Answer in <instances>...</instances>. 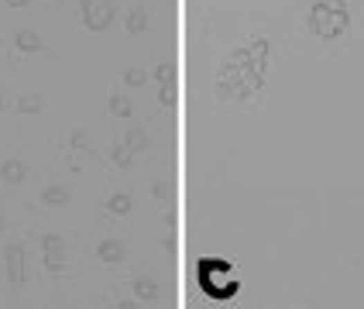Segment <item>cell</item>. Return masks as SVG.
Returning a JSON list of instances; mask_svg holds the SVG:
<instances>
[{
  "label": "cell",
  "mask_w": 364,
  "mask_h": 309,
  "mask_svg": "<svg viewBox=\"0 0 364 309\" xmlns=\"http://www.w3.org/2000/svg\"><path fill=\"white\" fill-rule=\"evenodd\" d=\"M347 28V0H320L309 10V31L320 38H337Z\"/></svg>",
  "instance_id": "cell-1"
},
{
  "label": "cell",
  "mask_w": 364,
  "mask_h": 309,
  "mask_svg": "<svg viewBox=\"0 0 364 309\" xmlns=\"http://www.w3.org/2000/svg\"><path fill=\"white\" fill-rule=\"evenodd\" d=\"M83 21L90 31H103L113 21V0H83Z\"/></svg>",
  "instance_id": "cell-2"
},
{
  "label": "cell",
  "mask_w": 364,
  "mask_h": 309,
  "mask_svg": "<svg viewBox=\"0 0 364 309\" xmlns=\"http://www.w3.org/2000/svg\"><path fill=\"white\" fill-rule=\"evenodd\" d=\"M45 268L62 272L66 268V254H62V237H45Z\"/></svg>",
  "instance_id": "cell-3"
},
{
  "label": "cell",
  "mask_w": 364,
  "mask_h": 309,
  "mask_svg": "<svg viewBox=\"0 0 364 309\" xmlns=\"http://www.w3.org/2000/svg\"><path fill=\"white\" fill-rule=\"evenodd\" d=\"M145 144H148V138H145L141 131H134V134H131V141H127V144H120V148L113 151L117 165H127V162H131V158H134V155H138V151H141Z\"/></svg>",
  "instance_id": "cell-4"
},
{
  "label": "cell",
  "mask_w": 364,
  "mask_h": 309,
  "mask_svg": "<svg viewBox=\"0 0 364 309\" xmlns=\"http://www.w3.org/2000/svg\"><path fill=\"white\" fill-rule=\"evenodd\" d=\"M7 279L14 285L24 279V251H21V244H10L7 247Z\"/></svg>",
  "instance_id": "cell-5"
},
{
  "label": "cell",
  "mask_w": 364,
  "mask_h": 309,
  "mask_svg": "<svg viewBox=\"0 0 364 309\" xmlns=\"http://www.w3.org/2000/svg\"><path fill=\"white\" fill-rule=\"evenodd\" d=\"M0 176H3V182H7V186H17V182H24L28 165H24L21 158H7V162H3V169H0Z\"/></svg>",
  "instance_id": "cell-6"
},
{
  "label": "cell",
  "mask_w": 364,
  "mask_h": 309,
  "mask_svg": "<svg viewBox=\"0 0 364 309\" xmlns=\"http://www.w3.org/2000/svg\"><path fill=\"white\" fill-rule=\"evenodd\" d=\"M127 258V247L120 241H103L100 244V261H110V265H120Z\"/></svg>",
  "instance_id": "cell-7"
},
{
  "label": "cell",
  "mask_w": 364,
  "mask_h": 309,
  "mask_svg": "<svg viewBox=\"0 0 364 309\" xmlns=\"http://www.w3.org/2000/svg\"><path fill=\"white\" fill-rule=\"evenodd\" d=\"M14 45H17L21 52H42V48H45V41H42V35H38V31H17Z\"/></svg>",
  "instance_id": "cell-8"
},
{
  "label": "cell",
  "mask_w": 364,
  "mask_h": 309,
  "mask_svg": "<svg viewBox=\"0 0 364 309\" xmlns=\"http://www.w3.org/2000/svg\"><path fill=\"white\" fill-rule=\"evenodd\" d=\"M69 200H73V193H69L66 186H48V189H45V203L48 206H66Z\"/></svg>",
  "instance_id": "cell-9"
},
{
  "label": "cell",
  "mask_w": 364,
  "mask_h": 309,
  "mask_svg": "<svg viewBox=\"0 0 364 309\" xmlns=\"http://www.w3.org/2000/svg\"><path fill=\"white\" fill-rule=\"evenodd\" d=\"M17 110H21V113H42V110H45V100L35 97V93H28V97L17 100Z\"/></svg>",
  "instance_id": "cell-10"
},
{
  "label": "cell",
  "mask_w": 364,
  "mask_h": 309,
  "mask_svg": "<svg viewBox=\"0 0 364 309\" xmlns=\"http://www.w3.org/2000/svg\"><path fill=\"white\" fill-rule=\"evenodd\" d=\"M134 296H141V299H155V296H158V285H155L152 279H138V282H134Z\"/></svg>",
  "instance_id": "cell-11"
},
{
  "label": "cell",
  "mask_w": 364,
  "mask_h": 309,
  "mask_svg": "<svg viewBox=\"0 0 364 309\" xmlns=\"http://www.w3.org/2000/svg\"><path fill=\"white\" fill-rule=\"evenodd\" d=\"M145 28H148L145 10H131V17H127V31H145Z\"/></svg>",
  "instance_id": "cell-12"
},
{
  "label": "cell",
  "mask_w": 364,
  "mask_h": 309,
  "mask_svg": "<svg viewBox=\"0 0 364 309\" xmlns=\"http://www.w3.org/2000/svg\"><path fill=\"white\" fill-rule=\"evenodd\" d=\"M110 213H117V216H124V213H127V209H131V200H127V196H124V193H120V196H113V200H110Z\"/></svg>",
  "instance_id": "cell-13"
},
{
  "label": "cell",
  "mask_w": 364,
  "mask_h": 309,
  "mask_svg": "<svg viewBox=\"0 0 364 309\" xmlns=\"http://www.w3.org/2000/svg\"><path fill=\"white\" fill-rule=\"evenodd\" d=\"M110 110H113L117 117H127V113H131V103L124 100V97H113V100H110Z\"/></svg>",
  "instance_id": "cell-14"
},
{
  "label": "cell",
  "mask_w": 364,
  "mask_h": 309,
  "mask_svg": "<svg viewBox=\"0 0 364 309\" xmlns=\"http://www.w3.org/2000/svg\"><path fill=\"white\" fill-rule=\"evenodd\" d=\"M158 79H162V83H172V62H162V66H158Z\"/></svg>",
  "instance_id": "cell-15"
},
{
  "label": "cell",
  "mask_w": 364,
  "mask_h": 309,
  "mask_svg": "<svg viewBox=\"0 0 364 309\" xmlns=\"http://www.w3.org/2000/svg\"><path fill=\"white\" fill-rule=\"evenodd\" d=\"M124 79H127L131 86H141V83H145V73H141V69H131V73H127Z\"/></svg>",
  "instance_id": "cell-16"
},
{
  "label": "cell",
  "mask_w": 364,
  "mask_h": 309,
  "mask_svg": "<svg viewBox=\"0 0 364 309\" xmlns=\"http://www.w3.org/2000/svg\"><path fill=\"white\" fill-rule=\"evenodd\" d=\"M162 103H169V106L176 103V86H172V83H165V90H162Z\"/></svg>",
  "instance_id": "cell-17"
},
{
  "label": "cell",
  "mask_w": 364,
  "mask_h": 309,
  "mask_svg": "<svg viewBox=\"0 0 364 309\" xmlns=\"http://www.w3.org/2000/svg\"><path fill=\"white\" fill-rule=\"evenodd\" d=\"M7 3H10V7H24L28 0H7Z\"/></svg>",
  "instance_id": "cell-18"
},
{
  "label": "cell",
  "mask_w": 364,
  "mask_h": 309,
  "mask_svg": "<svg viewBox=\"0 0 364 309\" xmlns=\"http://www.w3.org/2000/svg\"><path fill=\"white\" fill-rule=\"evenodd\" d=\"M0 227H3V216H0Z\"/></svg>",
  "instance_id": "cell-19"
},
{
  "label": "cell",
  "mask_w": 364,
  "mask_h": 309,
  "mask_svg": "<svg viewBox=\"0 0 364 309\" xmlns=\"http://www.w3.org/2000/svg\"><path fill=\"white\" fill-rule=\"evenodd\" d=\"M0 106H3V103H0Z\"/></svg>",
  "instance_id": "cell-20"
}]
</instances>
